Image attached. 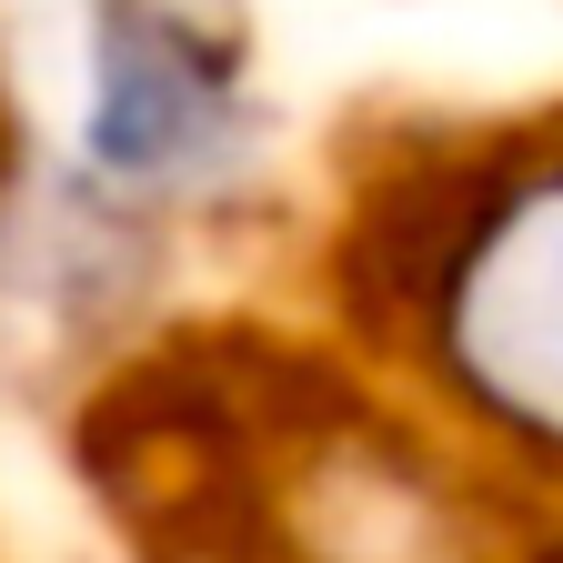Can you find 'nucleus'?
Here are the masks:
<instances>
[{
  "instance_id": "f257e3e1",
  "label": "nucleus",
  "mask_w": 563,
  "mask_h": 563,
  "mask_svg": "<svg viewBox=\"0 0 563 563\" xmlns=\"http://www.w3.org/2000/svg\"><path fill=\"white\" fill-rule=\"evenodd\" d=\"M322 282L352 342L412 363L483 443L563 473V111L373 162Z\"/></svg>"
},
{
  "instance_id": "f03ea898",
  "label": "nucleus",
  "mask_w": 563,
  "mask_h": 563,
  "mask_svg": "<svg viewBox=\"0 0 563 563\" xmlns=\"http://www.w3.org/2000/svg\"><path fill=\"white\" fill-rule=\"evenodd\" d=\"M81 191L111 211H201L262 172L252 41L201 0H91L81 21Z\"/></svg>"
}]
</instances>
